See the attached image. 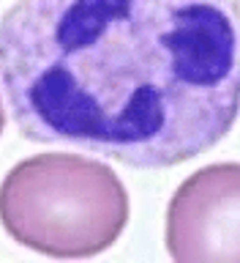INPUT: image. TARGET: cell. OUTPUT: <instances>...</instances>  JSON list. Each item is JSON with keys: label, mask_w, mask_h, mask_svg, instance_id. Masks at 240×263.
<instances>
[{"label": "cell", "mask_w": 240, "mask_h": 263, "mask_svg": "<svg viewBox=\"0 0 240 263\" xmlns=\"http://www.w3.org/2000/svg\"><path fill=\"white\" fill-rule=\"evenodd\" d=\"M0 85L25 140L164 170L240 112V0H16Z\"/></svg>", "instance_id": "cell-1"}, {"label": "cell", "mask_w": 240, "mask_h": 263, "mask_svg": "<svg viewBox=\"0 0 240 263\" xmlns=\"http://www.w3.org/2000/svg\"><path fill=\"white\" fill-rule=\"evenodd\" d=\"M0 225L49 258H93L128 225V192L110 164L79 154H38L0 184Z\"/></svg>", "instance_id": "cell-2"}, {"label": "cell", "mask_w": 240, "mask_h": 263, "mask_svg": "<svg viewBox=\"0 0 240 263\" xmlns=\"http://www.w3.org/2000/svg\"><path fill=\"white\" fill-rule=\"evenodd\" d=\"M167 252L180 263H240V162L200 167L175 189Z\"/></svg>", "instance_id": "cell-3"}, {"label": "cell", "mask_w": 240, "mask_h": 263, "mask_svg": "<svg viewBox=\"0 0 240 263\" xmlns=\"http://www.w3.org/2000/svg\"><path fill=\"white\" fill-rule=\"evenodd\" d=\"M3 126H6V110H3V102H0V135H3Z\"/></svg>", "instance_id": "cell-4"}]
</instances>
